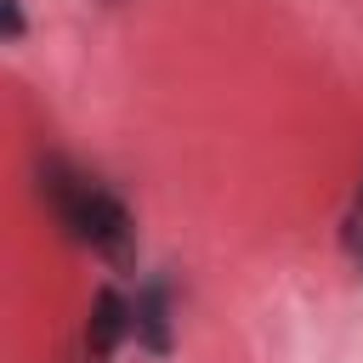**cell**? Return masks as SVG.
<instances>
[{
    "mask_svg": "<svg viewBox=\"0 0 363 363\" xmlns=\"http://www.w3.org/2000/svg\"><path fill=\"white\" fill-rule=\"evenodd\" d=\"M40 182H45V199H51V210L62 216V227L79 238V244H91V250H102L108 261H130V250H136V227H130V210L102 187V182H91V176H79V170H68L62 159H51L45 170H40Z\"/></svg>",
    "mask_w": 363,
    "mask_h": 363,
    "instance_id": "6da1fadb",
    "label": "cell"
},
{
    "mask_svg": "<svg viewBox=\"0 0 363 363\" xmlns=\"http://www.w3.org/2000/svg\"><path fill=\"white\" fill-rule=\"evenodd\" d=\"M130 335V301L119 289H96L91 295V323H85V346L91 357H113Z\"/></svg>",
    "mask_w": 363,
    "mask_h": 363,
    "instance_id": "7a4b0ae2",
    "label": "cell"
},
{
    "mask_svg": "<svg viewBox=\"0 0 363 363\" xmlns=\"http://www.w3.org/2000/svg\"><path fill=\"white\" fill-rule=\"evenodd\" d=\"M130 329L147 352H170V289L164 284H147L130 306Z\"/></svg>",
    "mask_w": 363,
    "mask_h": 363,
    "instance_id": "3957f363",
    "label": "cell"
},
{
    "mask_svg": "<svg viewBox=\"0 0 363 363\" xmlns=\"http://www.w3.org/2000/svg\"><path fill=\"white\" fill-rule=\"evenodd\" d=\"M23 34H28L23 0H0V40H23Z\"/></svg>",
    "mask_w": 363,
    "mask_h": 363,
    "instance_id": "277c9868",
    "label": "cell"
},
{
    "mask_svg": "<svg viewBox=\"0 0 363 363\" xmlns=\"http://www.w3.org/2000/svg\"><path fill=\"white\" fill-rule=\"evenodd\" d=\"M352 244H357V255H363V233H357V238H352Z\"/></svg>",
    "mask_w": 363,
    "mask_h": 363,
    "instance_id": "5b68a950",
    "label": "cell"
},
{
    "mask_svg": "<svg viewBox=\"0 0 363 363\" xmlns=\"http://www.w3.org/2000/svg\"><path fill=\"white\" fill-rule=\"evenodd\" d=\"M357 204H363V193H357Z\"/></svg>",
    "mask_w": 363,
    "mask_h": 363,
    "instance_id": "8992f818",
    "label": "cell"
}]
</instances>
